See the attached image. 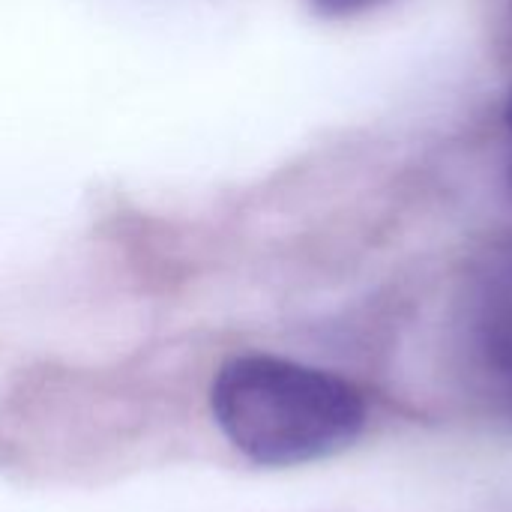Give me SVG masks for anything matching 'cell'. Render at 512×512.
Instances as JSON below:
<instances>
[{"mask_svg":"<svg viewBox=\"0 0 512 512\" xmlns=\"http://www.w3.org/2000/svg\"><path fill=\"white\" fill-rule=\"evenodd\" d=\"M507 120H510V132H512V93H510V105H507Z\"/></svg>","mask_w":512,"mask_h":512,"instance_id":"277c9868","label":"cell"},{"mask_svg":"<svg viewBox=\"0 0 512 512\" xmlns=\"http://www.w3.org/2000/svg\"><path fill=\"white\" fill-rule=\"evenodd\" d=\"M507 399H510V405H512V387H510V390H507Z\"/></svg>","mask_w":512,"mask_h":512,"instance_id":"5b68a950","label":"cell"},{"mask_svg":"<svg viewBox=\"0 0 512 512\" xmlns=\"http://www.w3.org/2000/svg\"><path fill=\"white\" fill-rule=\"evenodd\" d=\"M384 3L387 0H312V6L327 18H354L369 9H378Z\"/></svg>","mask_w":512,"mask_h":512,"instance_id":"3957f363","label":"cell"},{"mask_svg":"<svg viewBox=\"0 0 512 512\" xmlns=\"http://www.w3.org/2000/svg\"><path fill=\"white\" fill-rule=\"evenodd\" d=\"M471 336L480 363L507 393L512 387V261L492 270L483 282L474 303Z\"/></svg>","mask_w":512,"mask_h":512,"instance_id":"7a4b0ae2","label":"cell"},{"mask_svg":"<svg viewBox=\"0 0 512 512\" xmlns=\"http://www.w3.org/2000/svg\"><path fill=\"white\" fill-rule=\"evenodd\" d=\"M225 441L261 468H300L357 444L369 423L363 390L327 369L276 354L228 360L210 387Z\"/></svg>","mask_w":512,"mask_h":512,"instance_id":"6da1fadb","label":"cell"}]
</instances>
